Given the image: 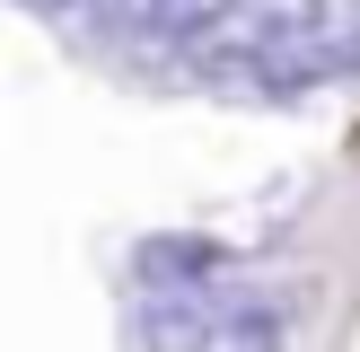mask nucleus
<instances>
[{"mask_svg":"<svg viewBox=\"0 0 360 352\" xmlns=\"http://www.w3.org/2000/svg\"><path fill=\"white\" fill-rule=\"evenodd\" d=\"M290 317H299L290 282H220L193 352H290Z\"/></svg>","mask_w":360,"mask_h":352,"instance_id":"nucleus-1","label":"nucleus"},{"mask_svg":"<svg viewBox=\"0 0 360 352\" xmlns=\"http://www.w3.org/2000/svg\"><path fill=\"white\" fill-rule=\"evenodd\" d=\"M229 273H238V256L202 229H150L132 246V291H211Z\"/></svg>","mask_w":360,"mask_h":352,"instance_id":"nucleus-2","label":"nucleus"},{"mask_svg":"<svg viewBox=\"0 0 360 352\" xmlns=\"http://www.w3.org/2000/svg\"><path fill=\"white\" fill-rule=\"evenodd\" d=\"M211 299H220V282L211 291H132V317H123L132 352H193L211 326Z\"/></svg>","mask_w":360,"mask_h":352,"instance_id":"nucleus-3","label":"nucleus"},{"mask_svg":"<svg viewBox=\"0 0 360 352\" xmlns=\"http://www.w3.org/2000/svg\"><path fill=\"white\" fill-rule=\"evenodd\" d=\"M158 9H167V0H79L70 18H79L88 35H105V44H123V53H150Z\"/></svg>","mask_w":360,"mask_h":352,"instance_id":"nucleus-4","label":"nucleus"},{"mask_svg":"<svg viewBox=\"0 0 360 352\" xmlns=\"http://www.w3.org/2000/svg\"><path fill=\"white\" fill-rule=\"evenodd\" d=\"M316 44L334 80H360V0H316Z\"/></svg>","mask_w":360,"mask_h":352,"instance_id":"nucleus-5","label":"nucleus"},{"mask_svg":"<svg viewBox=\"0 0 360 352\" xmlns=\"http://www.w3.org/2000/svg\"><path fill=\"white\" fill-rule=\"evenodd\" d=\"M27 9H44V18H62V9H79V0H27Z\"/></svg>","mask_w":360,"mask_h":352,"instance_id":"nucleus-6","label":"nucleus"}]
</instances>
